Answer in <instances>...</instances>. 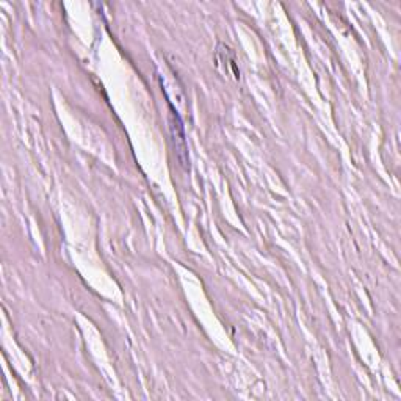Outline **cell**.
Returning a JSON list of instances; mask_svg holds the SVG:
<instances>
[{"instance_id": "cell-1", "label": "cell", "mask_w": 401, "mask_h": 401, "mask_svg": "<svg viewBox=\"0 0 401 401\" xmlns=\"http://www.w3.org/2000/svg\"><path fill=\"white\" fill-rule=\"evenodd\" d=\"M169 125H171V135H173V141H174L176 156H177V158H179V162L187 168V163H188V151H187L185 138H183L182 123H181V119H179V114L176 113L174 108H171Z\"/></svg>"}]
</instances>
